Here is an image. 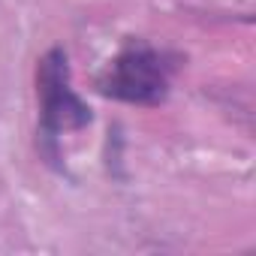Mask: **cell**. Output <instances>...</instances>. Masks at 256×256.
I'll return each instance as SVG.
<instances>
[{
    "mask_svg": "<svg viewBox=\"0 0 256 256\" xmlns=\"http://www.w3.org/2000/svg\"><path fill=\"white\" fill-rule=\"evenodd\" d=\"M178 70V54L157 48L145 40H130L100 72L96 94L130 102V106H160L169 96L172 76Z\"/></svg>",
    "mask_w": 256,
    "mask_h": 256,
    "instance_id": "1",
    "label": "cell"
},
{
    "mask_svg": "<svg viewBox=\"0 0 256 256\" xmlns=\"http://www.w3.org/2000/svg\"><path fill=\"white\" fill-rule=\"evenodd\" d=\"M36 100H40V130L42 139L82 130L90 124V106L70 84V60L64 48H48L36 66Z\"/></svg>",
    "mask_w": 256,
    "mask_h": 256,
    "instance_id": "2",
    "label": "cell"
}]
</instances>
